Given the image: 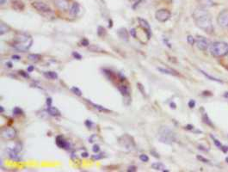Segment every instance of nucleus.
<instances>
[{"label":"nucleus","instance_id":"f257e3e1","mask_svg":"<svg viewBox=\"0 0 228 172\" xmlns=\"http://www.w3.org/2000/svg\"><path fill=\"white\" fill-rule=\"evenodd\" d=\"M193 19L195 21V25L205 33L211 34L214 33L215 28L212 22V17L210 13L205 9V7L199 6L195 8L193 11Z\"/></svg>","mask_w":228,"mask_h":172},{"label":"nucleus","instance_id":"f03ea898","mask_svg":"<svg viewBox=\"0 0 228 172\" xmlns=\"http://www.w3.org/2000/svg\"><path fill=\"white\" fill-rule=\"evenodd\" d=\"M209 51L214 57H224L228 54V44L224 41H216L210 45Z\"/></svg>","mask_w":228,"mask_h":172},{"label":"nucleus","instance_id":"7ed1b4c3","mask_svg":"<svg viewBox=\"0 0 228 172\" xmlns=\"http://www.w3.org/2000/svg\"><path fill=\"white\" fill-rule=\"evenodd\" d=\"M158 140L162 143L170 145L176 140V136L171 129H169L166 127H162L158 131Z\"/></svg>","mask_w":228,"mask_h":172},{"label":"nucleus","instance_id":"20e7f679","mask_svg":"<svg viewBox=\"0 0 228 172\" xmlns=\"http://www.w3.org/2000/svg\"><path fill=\"white\" fill-rule=\"evenodd\" d=\"M118 143L121 148H123L125 151H128H128L130 152L135 147L134 138L128 134H124L123 136L120 137L118 139Z\"/></svg>","mask_w":228,"mask_h":172},{"label":"nucleus","instance_id":"39448f33","mask_svg":"<svg viewBox=\"0 0 228 172\" xmlns=\"http://www.w3.org/2000/svg\"><path fill=\"white\" fill-rule=\"evenodd\" d=\"M32 44H33V40H32V38H30L28 41H22V42H13L11 46L15 49L20 51L22 53H24V52H26V51H28L30 48Z\"/></svg>","mask_w":228,"mask_h":172},{"label":"nucleus","instance_id":"423d86ee","mask_svg":"<svg viewBox=\"0 0 228 172\" xmlns=\"http://www.w3.org/2000/svg\"><path fill=\"white\" fill-rule=\"evenodd\" d=\"M217 23L223 29L228 28V10L225 9L219 13L217 17Z\"/></svg>","mask_w":228,"mask_h":172},{"label":"nucleus","instance_id":"0eeeda50","mask_svg":"<svg viewBox=\"0 0 228 172\" xmlns=\"http://www.w3.org/2000/svg\"><path fill=\"white\" fill-rule=\"evenodd\" d=\"M171 17V13L166 9H161L156 11L155 13V17L156 19L160 22V23H165L168 21Z\"/></svg>","mask_w":228,"mask_h":172},{"label":"nucleus","instance_id":"6e6552de","mask_svg":"<svg viewBox=\"0 0 228 172\" xmlns=\"http://www.w3.org/2000/svg\"><path fill=\"white\" fill-rule=\"evenodd\" d=\"M31 6L33 7L35 10L40 12V13L51 12L50 7L45 3H43V2H40V1H34V2L31 3Z\"/></svg>","mask_w":228,"mask_h":172},{"label":"nucleus","instance_id":"1a4fd4ad","mask_svg":"<svg viewBox=\"0 0 228 172\" xmlns=\"http://www.w3.org/2000/svg\"><path fill=\"white\" fill-rule=\"evenodd\" d=\"M1 136L4 139L11 140V139L16 138V136H17V131L13 128H3L2 130V132H1Z\"/></svg>","mask_w":228,"mask_h":172},{"label":"nucleus","instance_id":"9d476101","mask_svg":"<svg viewBox=\"0 0 228 172\" xmlns=\"http://www.w3.org/2000/svg\"><path fill=\"white\" fill-rule=\"evenodd\" d=\"M195 43H196L198 48L201 51H206L210 47L209 41L202 36H197L196 40H195Z\"/></svg>","mask_w":228,"mask_h":172},{"label":"nucleus","instance_id":"9b49d317","mask_svg":"<svg viewBox=\"0 0 228 172\" xmlns=\"http://www.w3.org/2000/svg\"><path fill=\"white\" fill-rule=\"evenodd\" d=\"M55 6L62 11H66L69 9V3L67 0H54Z\"/></svg>","mask_w":228,"mask_h":172},{"label":"nucleus","instance_id":"f8f14e48","mask_svg":"<svg viewBox=\"0 0 228 172\" xmlns=\"http://www.w3.org/2000/svg\"><path fill=\"white\" fill-rule=\"evenodd\" d=\"M56 145L62 149H70V144L62 136H58L56 138Z\"/></svg>","mask_w":228,"mask_h":172},{"label":"nucleus","instance_id":"ddd939ff","mask_svg":"<svg viewBox=\"0 0 228 172\" xmlns=\"http://www.w3.org/2000/svg\"><path fill=\"white\" fill-rule=\"evenodd\" d=\"M6 152L7 154H8V156H9V158H10V159H12L14 161H17V162L21 161L22 158H21V156L19 155V153H17V152H15L12 148L8 147L6 150Z\"/></svg>","mask_w":228,"mask_h":172},{"label":"nucleus","instance_id":"4468645a","mask_svg":"<svg viewBox=\"0 0 228 172\" xmlns=\"http://www.w3.org/2000/svg\"><path fill=\"white\" fill-rule=\"evenodd\" d=\"M138 23H139V26L141 27L142 29H144L145 30H146L148 33L151 34V27H150V24L148 23V22L146 20H145L143 18L139 17L138 18Z\"/></svg>","mask_w":228,"mask_h":172},{"label":"nucleus","instance_id":"2eb2a0df","mask_svg":"<svg viewBox=\"0 0 228 172\" xmlns=\"http://www.w3.org/2000/svg\"><path fill=\"white\" fill-rule=\"evenodd\" d=\"M118 36L122 39L123 41H128V37H129V34H128V31L125 29V28H121L117 32Z\"/></svg>","mask_w":228,"mask_h":172},{"label":"nucleus","instance_id":"dca6fc26","mask_svg":"<svg viewBox=\"0 0 228 172\" xmlns=\"http://www.w3.org/2000/svg\"><path fill=\"white\" fill-rule=\"evenodd\" d=\"M12 8L17 11H22L24 9V4L21 0H13L12 1Z\"/></svg>","mask_w":228,"mask_h":172},{"label":"nucleus","instance_id":"f3484780","mask_svg":"<svg viewBox=\"0 0 228 172\" xmlns=\"http://www.w3.org/2000/svg\"><path fill=\"white\" fill-rule=\"evenodd\" d=\"M47 112L48 113V115H52V116H60L61 115V111L58 109L57 108H55V107H48L47 109Z\"/></svg>","mask_w":228,"mask_h":172},{"label":"nucleus","instance_id":"a211bd4d","mask_svg":"<svg viewBox=\"0 0 228 172\" xmlns=\"http://www.w3.org/2000/svg\"><path fill=\"white\" fill-rule=\"evenodd\" d=\"M80 10V6H79V4L77 3H72V5L70 9V14L71 16H72V17H75V16H77V13H78V11Z\"/></svg>","mask_w":228,"mask_h":172},{"label":"nucleus","instance_id":"6ab92c4d","mask_svg":"<svg viewBox=\"0 0 228 172\" xmlns=\"http://www.w3.org/2000/svg\"><path fill=\"white\" fill-rule=\"evenodd\" d=\"M118 90H119V91L121 92V94L123 96H129V95H130L129 88H128L127 85H120V86H118Z\"/></svg>","mask_w":228,"mask_h":172},{"label":"nucleus","instance_id":"aec40b11","mask_svg":"<svg viewBox=\"0 0 228 172\" xmlns=\"http://www.w3.org/2000/svg\"><path fill=\"white\" fill-rule=\"evenodd\" d=\"M151 168L155 170H160V171H168L167 169H165V167L163 164L161 163H153L151 164Z\"/></svg>","mask_w":228,"mask_h":172},{"label":"nucleus","instance_id":"412c9836","mask_svg":"<svg viewBox=\"0 0 228 172\" xmlns=\"http://www.w3.org/2000/svg\"><path fill=\"white\" fill-rule=\"evenodd\" d=\"M10 30V27L8 24L4 23L3 22H1L0 24V34L2 35L3 34H6L7 32H9Z\"/></svg>","mask_w":228,"mask_h":172},{"label":"nucleus","instance_id":"4be33fe9","mask_svg":"<svg viewBox=\"0 0 228 172\" xmlns=\"http://www.w3.org/2000/svg\"><path fill=\"white\" fill-rule=\"evenodd\" d=\"M43 75L50 80H54L58 78V74L55 71H47V72H44Z\"/></svg>","mask_w":228,"mask_h":172},{"label":"nucleus","instance_id":"5701e85b","mask_svg":"<svg viewBox=\"0 0 228 172\" xmlns=\"http://www.w3.org/2000/svg\"><path fill=\"white\" fill-rule=\"evenodd\" d=\"M28 59L29 60L32 61V62H38L40 60V55L37 54H31L28 55Z\"/></svg>","mask_w":228,"mask_h":172},{"label":"nucleus","instance_id":"b1692460","mask_svg":"<svg viewBox=\"0 0 228 172\" xmlns=\"http://www.w3.org/2000/svg\"><path fill=\"white\" fill-rule=\"evenodd\" d=\"M197 1L200 3L201 6L203 7L213 6L215 4V3L213 2V0H197Z\"/></svg>","mask_w":228,"mask_h":172},{"label":"nucleus","instance_id":"393cba45","mask_svg":"<svg viewBox=\"0 0 228 172\" xmlns=\"http://www.w3.org/2000/svg\"><path fill=\"white\" fill-rule=\"evenodd\" d=\"M88 49L91 52H93V53H103V52H104L100 47H98V45H91L88 47Z\"/></svg>","mask_w":228,"mask_h":172},{"label":"nucleus","instance_id":"a878e982","mask_svg":"<svg viewBox=\"0 0 228 172\" xmlns=\"http://www.w3.org/2000/svg\"><path fill=\"white\" fill-rule=\"evenodd\" d=\"M158 70L159 71H161L163 73H166L169 75H174V76H178V73L176 71L173 70H168V69H163V68H158Z\"/></svg>","mask_w":228,"mask_h":172},{"label":"nucleus","instance_id":"bb28decb","mask_svg":"<svg viewBox=\"0 0 228 172\" xmlns=\"http://www.w3.org/2000/svg\"><path fill=\"white\" fill-rule=\"evenodd\" d=\"M90 103H91L92 106H93V108H96V109H98V110H99V111L101 112H109V109H107V108H105L104 107H103V106H101V105H98V104H95V103H93V102H91V101H88Z\"/></svg>","mask_w":228,"mask_h":172},{"label":"nucleus","instance_id":"cd10ccee","mask_svg":"<svg viewBox=\"0 0 228 172\" xmlns=\"http://www.w3.org/2000/svg\"><path fill=\"white\" fill-rule=\"evenodd\" d=\"M98 34L100 37H104L106 35V29L103 26H99L98 28Z\"/></svg>","mask_w":228,"mask_h":172},{"label":"nucleus","instance_id":"c85d7f7f","mask_svg":"<svg viewBox=\"0 0 228 172\" xmlns=\"http://www.w3.org/2000/svg\"><path fill=\"white\" fill-rule=\"evenodd\" d=\"M71 91H72V93H74L76 96H82V91L77 87H72L71 88Z\"/></svg>","mask_w":228,"mask_h":172},{"label":"nucleus","instance_id":"c756f323","mask_svg":"<svg viewBox=\"0 0 228 172\" xmlns=\"http://www.w3.org/2000/svg\"><path fill=\"white\" fill-rule=\"evenodd\" d=\"M103 71L104 74L107 76V78H109V79L112 80V78H113V76H114V74L112 73V71H110L109 70H108V69H103Z\"/></svg>","mask_w":228,"mask_h":172},{"label":"nucleus","instance_id":"7c9ffc66","mask_svg":"<svg viewBox=\"0 0 228 172\" xmlns=\"http://www.w3.org/2000/svg\"><path fill=\"white\" fill-rule=\"evenodd\" d=\"M13 114L15 115H22V114H24V112H23V110H22L20 108L16 107V108H13Z\"/></svg>","mask_w":228,"mask_h":172},{"label":"nucleus","instance_id":"2f4dec72","mask_svg":"<svg viewBox=\"0 0 228 172\" xmlns=\"http://www.w3.org/2000/svg\"><path fill=\"white\" fill-rule=\"evenodd\" d=\"M187 41H188V44H190V45H194V43L195 42V38L193 37L192 35H188V38H187Z\"/></svg>","mask_w":228,"mask_h":172},{"label":"nucleus","instance_id":"473e14b6","mask_svg":"<svg viewBox=\"0 0 228 172\" xmlns=\"http://www.w3.org/2000/svg\"><path fill=\"white\" fill-rule=\"evenodd\" d=\"M140 159H141L142 162H148L149 158H148L147 155H146V154H141V155L140 156Z\"/></svg>","mask_w":228,"mask_h":172},{"label":"nucleus","instance_id":"72a5a7b5","mask_svg":"<svg viewBox=\"0 0 228 172\" xmlns=\"http://www.w3.org/2000/svg\"><path fill=\"white\" fill-rule=\"evenodd\" d=\"M137 85H138V89H139V90L141 91V93L146 96V91H145V89H144V87H143V85H141V83H138Z\"/></svg>","mask_w":228,"mask_h":172},{"label":"nucleus","instance_id":"f704fd0d","mask_svg":"<svg viewBox=\"0 0 228 172\" xmlns=\"http://www.w3.org/2000/svg\"><path fill=\"white\" fill-rule=\"evenodd\" d=\"M104 156L103 154H98V155H93L91 157V159H95V160H99V159H103Z\"/></svg>","mask_w":228,"mask_h":172},{"label":"nucleus","instance_id":"c9c22d12","mask_svg":"<svg viewBox=\"0 0 228 172\" xmlns=\"http://www.w3.org/2000/svg\"><path fill=\"white\" fill-rule=\"evenodd\" d=\"M72 56L74 57V59H76L77 60H80L81 59H82V56H81L80 54H78L77 52H73V53H72Z\"/></svg>","mask_w":228,"mask_h":172},{"label":"nucleus","instance_id":"e433bc0d","mask_svg":"<svg viewBox=\"0 0 228 172\" xmlns=\"http://www.w3.org/2000/svg\"><path fill=\"white\" fill-rule=\"evenodd\" d=\"M89 44H90V42H89V41H88L87 39H85V38L82 39V41H81V45H82V46H84V47H88Z\"/></svg>","mask_w":228,"mask_h":172},{"label":"nucleus","instance_id":"4c0bfd02","mask_svg":"<svg viewBox=\"0 0 228 172\" xmlns=\"http://www.w3.org/2000/svg\"><path fill=\"white\" fill-rule=\"evenodd\" d=\"M84 125L86 126L88 128H91V127L93 126V123H92V122L90 121V120H86L85 122H84Z\"/></svg>","mask_w":228,"mask_h":172},{"label":"nucleus","instance_id":"58836bf2","mask_svg":"<svg viewBox=\"0 0 228 172\" xmlns=\"http://www.w3.org/2000/svg\"><path fill=\"white\" fill-rule=\"evenodd\" d=\"M130 34L133 36L134 38H136L137 37V32H136V29H132L130 30Z\"/></svg>","mask_w":228,"mask_h":172},{"label":"nucleus","instance_id":"ea45409f","mask_svg":"<svg viewBox=\"0 0 228 172\" xmlns=\"http://www.w3.org/2000/svg\"><path fill=\"white\" fill-rule=\"evenodd\" d=\"M19 74H20L21 76H23V77H24V78H29V74H28L27 72H25V71H19Z\"/></svg>","mask_w":228,"mask_h":172},{"label":"nucleus","instance_id":"a19ab883","mask_svg":"<svg viewBox=\"0 0 228 172\" xmlns=\"http://www.w3.org/2000/svg\"><path fill=\"white\" fill-rule=\"evenodd\" d=\"M136 170H137V168H136V166H134V165L129 166L128 169V171H129V172H135Z\"/></svg>","mask_w":228,"mask_h":172},{"label":"nucleus","instance_id":"79ce46f5","mask_svg":"<svg viewBox=\"0 0 228 172\" xmlns=\"http://www.w3.org/2000/svg\"><path fill=\"white\" fill-rule=\"evenodd\" d=\"M92 150H93V152H94L95 153H97V152H98L99 151H100V146H99L98 145H94Z\"/></svg>","mask_w":228,"mask_h":172},{"label":"nucleus","instance_id":"37998d69","mask_svg":"<svg viewBox=\"0 0 228 172\" xmlns=\"http://www.w3.org/2000/svg\"><path fill=\"white\" fill-rule=\"evenodd\" d=\"M195 102L194 101V100H190V101L188 102V107L190 108H195Z\"/></svg>","mask_w":228,"mask_h":172},{"label":"nucleus","instance_id":"c03bdc74","mask_svg":"<svg viewBox=\"0 0 228 172\" xmlns=\"http://www.w3.org/2000/svg\"><path fill=\"white\" fill-rule=\"evenodd\" d=\"M203 120H204L205 123H207V124H208V125H212V123L209 122V119L208 118V115H205L204 116H203Z\"/></svg>","mask_w":228,"mask_h":172},{"label":"nucleus","instance_id":"a18cd8bd","mask_svg":"<svg viewBox=\"0 0 228 172\" xmlns=\"http://www.w3.org/2000/svg\"><path fill=\"white\" fill-rule=\"evenodd\" d=\"M46 103H47V107H50V106H52V98L47 97V100H46Z\"/></svg>","mask_w":228,"mask_h":172},{"label":"nucleus","instance_id":"49530a36","mask_svg":"<svg viewBox=\"0 0 228 172\" xmlns=\"http://www.w3.org/2000/svg\"><path fill=\"white\" fill-rule=\"evenodd\" d=\"M151 154H152V156L155 157V158H158V159H159V156H158V153H157V152H155L153 150H151Z\"/></svg>","mask_w":228,"mask_h":172},{"label":"nucleus","instance_id":"de8ad7c7","mask_svg":"<svg viewBox=\"0 0 228 172\" xmlns=\"http://www.w3.org/2000/svg\"><path fill=\"white\" fill-rule=\"evenodd\" d=\"M34 69V67L33 65H29V66L28 67V72H31V71H33Z\"/></svg>","mask_w":228,"mask_h":172},{"label":"nucleus","instance_id":"09e8293b","mask_svg":"<svg viewBox=\"0 0 228 172\" xmlns=\"http://www.w3.org/2000/svg\"><path fill=\"white\" fill-rule=\"evenodd\" d=\"M12 59L15 60H19L21 59V57L20 56H18V55H13V56H12Z\"/></svg>","mask_w":228,"mask_h":172},{"label":"nucleus","instance_id":"8fccbe9b","mask_svg":"<svg viewBox=\"0 0 228 172\" xmlns=\"http://www.w3.org/2000/svg\"><path fill=\"white\" fill-rule=\"evenodd\" d=\"M119 77H120V80H121V81H125V80H126L125 77L123 76V75H121V73H120V74H119Z\"/></svg>","mask_w":228,"mask_h":172},{"label":"nucleus","instance_id":"3c124183","mask_svg":"<svg viewBox=\"0 0 228 172\" xmlns=\"http://www.w3.org/2000/svg\"><path fill=\"white\" fill-rule=\"evenodd\" d=\"M81 156H82L83 158H88V157H89V153H88V152H83V153L81 154Z\"/></svg>","mask_w":228,"mask_h":172},{"label":"nucleus","instance_id":"603ef678","mask_svg":"<svg viewBox=\"0 0 228 172\" xmlns=\"http://www.w3.org/2000/svg\"><path fill=\"white\" fill-rule=\"evenodd\" d=\"M6 65H7V67H9V68H12V66H13V65H12V63L11 62H7L6 63Z\"/></svg>","mask_w":228,"mask_h":172},{"label":"nucleus","instance_id":"864d4df0","mask_svg":"<svg viewBox=\"0 0 228 172\" xmlns=\"http://www.w3.org/2000/svg\"><path fill=\"white\" fill-rule=\"evenodd\" d=\"M197 159H200V160H201V161H203V162H208V160H206V159H204L202 157H201V156H197Z\"/></svg>","mask_w":228,"mask_h":172},{"label":"nucleus","instance_id":"5fc2aeb1","mask_svg":"<svg viewBox=\"0 0 228 172\" xmlns=\"http://www.w3.org/2000/svg\"><path fill=\"white\" fill-rule=\"evenodd\" d=\"M95 137H96V135H92L91 138H89V141L91 142V143H92V142H93V138H94Z\"/></svg>","mask_w":228,"mask_h":172},{"label":"nucleus","instance_id":"6e6d98bb","mask_svg":"<svg viewBox=\"0 0 228 172\" xmlns=\"http://www.w3.org/2000/svg\"><path fill=\"white\" fill-rule=\"evenodd\" d=\"M7 0H0V3H1V5H3L4 3H6Z\"/></svg>","mask_w":228,"mask_h":172},{"label":"nucleus","instance_id":"4d7b16f0","mask_svg":"<svg viewBox=\"0 0 228 172\" xmlns=\"http://www.w3.org/2000/svg\"><path fill=\"white\" fill-rule=\"evenodd\" d=\"M171 107L172 108H176V104H175L174 102H171Z\"/></svg>","mask_w":228,"mask_h":172},{"label":"nucleus","instance_id":"13d9d810","mask_svg":"<svg viewBox=\"0 0 228 172\" xmlns=\"http://www.w3.org/2000/svg\"><path fill=\"white\" fill-rule=\"evenodd\" d=\"M3 111H4V109H3V107L2 106V105H1V106H0V112H1V113H3Z\"/></svg>","mask_w":228,"mask_h":172},{"label":"nucleus","instance_id":"bf43d9fd","mask_svg":"<svg viewBox=\"0 0 228 172\" xmlns=\"http://www.w3.org/2000/svg\"><path fill=\"white\" fill-rule=\"evenodd\" d=\"M186 128L189 129V130H191V129H193V127H192V126H190V125H188V126H187V128Z\"/></svg>","mask_w":228,"mask_h":172},{"label":"nucleus","instance_id":"052dcab7","mask_svg":"<svg viewBox=\"0 0 228 172\" xmlns=\"http://www.w3.org/2000/svg\"><path fill=\"white\" fill-rule=\"evenodd\" d=\"M109 23H110L109 24V28H112V21L111 20H109Z\"/></svg>","mask_w":228,"mask_h":172},{"label":"nucleus","instance_id":"680f3d73","mask_svg":"<svg viewBox=\"0 0 228 172\" xmlns=\"http://www.w3.org/2000/svg\"><path fill=\"white\" fill-rule=\"evenodd\" d=\"M141 0H136V2H141Z\"/></svg>","mask_w":228,"mask_h":172}]
</instances>
